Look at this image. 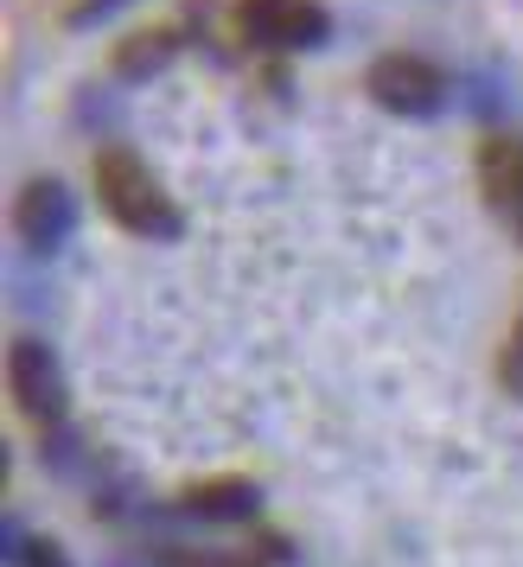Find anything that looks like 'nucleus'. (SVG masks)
Instances as JSON below:
<instances>
[{
  "label": "nucleus",
  "instance_id": "f257e3e1",
  "mask_svg": "<svg viewBox=\"0 0 523 567\" xmlns=\"http://www.w3.org/2000/svg\"><path fill=\"white\" fill-rule=\"evenodd\" d=\"M96 198L103 210L122 224V230H141V236H166L173 230V205H166V192L154 185V173L129 154V147H109L96 159Z\"/></svg>",
  "mask_w": 523,
  "mask_h": 567
},
{
  "label": "nucleus",
  "instance_id": "f03ea898",
  "mask_svg": "<svg viewBox=\"0 0 523 567\" xmlns=\"http://www.w3.org/2000/svg\"><path fill=\"white\" fill-rule=\"evenodd\" d=\"M236 27H243V39H256L268 52H307L332 32V20H326L319 0H243Z\"/></svg>",
  "mask_w": 523,
  "mask_h": 567
},
{
  "label": "nucleus",
  "instance_id": "7ed1b4c3",
  "mask_svg": "<svg viewBox=\"0 0 523 567\" xmlns=\"http://www.w3.org/2000/svg\"><path fill=\"white\" fill-rule=\"evenodd\" d=\"M7 389H13V402H20L32 421H58V414H64V377H58L52 351L32 344V338L13 344V358H7Z\"/></svg>",
  "mask_w": 523,
  "mask_h": 567
},
{
  "label": "nucleus",
  "instance_id": "20e7f679",
  "mask_svg": "<svg viewBox=\"0 0 523 567\" xmlns=\"http://www.w3.org/2000/svg\"><path fill=\"white\" fill-rule=\"evenodd\" d=\"M370 96L383 109H396V115H428V109L441 103V71L409 52H396L370 71Z\"/></svg>",
  "mask_w": 523,
  "mask_h": 567
},
{
  "label": "nucleus",
  "instance_id": "39448f33",
  "mask_svg": "<svg viewBox=\"0 0 523 567\" xmlns=\"http://www.w3.org/2000/svg\"><path fill=\"white\" fill-rule=\"evenodd\" d=\"M71 230V198H64V185L39 179L20 192V236H27L32 249H52L58 236Z\"/></svg>",
  "mask_w": 523,
  "mask_h": 567
},
{
  "label": "nucleus",
  "instance_id": "423d86ee",
  "mask_svg": "<svg viewBox=\"0 0 523 567\" xmlns=\"http://www.w3.org/2000/svg\"><path fill=\"white\" fill-rule=\"evenodd\" d=\"M485 185H492L498 205L523 217V147H492L485 154Z\"/></svg>",
  "mask_w": 523,
  "mask_h": 567
},
{
  "label": "nucleus",
  "instance_id": "0eeeda50",
  "mask_svg": "<svg viewBox=\"0 0 523 567\" xmlns=\"http://www.w3.org/2000/svg\"><path fill=\"white\" fill-rule=\"evenodd\" d=\"M192 504H211L205 516H236L230 504H249V491H243V485H211V491H198Z\"/></svg>",
  "mask_w": 523,
  "mask_h": 567
}]
</instances>
